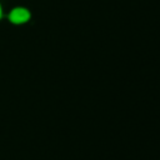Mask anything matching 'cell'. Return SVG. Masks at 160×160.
<instances>
[{
  "instance_id": "obj_1",
  "label": "cell",
  "mask_w": 160,
  "mask_h": 160,
  "mask_svg": "<svg viewBox=\"0 0 160 160\" xmlns=\"http://www.w3.org/2000/svg\"><path fill=\"white\" fill-rule=\"evenodd\" d=\"M10 20L15 24H21V22H25L29 20L30 18V14L26 9H22V8H18V9H14L11 12H10Z\"/></svg>"
},
{
  "instance_id": "obj_2",
  "label": "cell",
  "mask_w": 160,
  "mask_h": 160,
  "mask_svg": "<svg viewBox=\"0 0 160 160\" xmlns=\"http://www.w3.org/2000/svg\"><path fill=\"white\" fill-rule=\"evenodd\" d=\"M0 18H1V8H0Z\"/></svg>"
}]
</instances>
